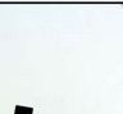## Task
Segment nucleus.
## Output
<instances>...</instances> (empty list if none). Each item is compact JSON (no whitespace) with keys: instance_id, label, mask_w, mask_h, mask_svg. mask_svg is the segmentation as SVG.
I'll list each match as a JSON object with an SVG mask.
<instances>
[]
</instances>
